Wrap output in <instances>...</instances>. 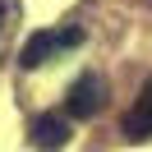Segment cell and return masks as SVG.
I'll return each mask as SVG.
<instances>
[{
	"label": "cell",
	"mask_w": 152,
	"mask_h": 152,
	"mask_svg": "<svg viewBox=\"0 0 152 152\" xmlns=\"http://www.w3.org/2000/svg\"><path fill=\"white\" fill-rule=\"evenodd\" d=\"M83 42V28H37V32H28V42L19 46V65L23 69H42L56 51H69V46H78Z\"/></svg>",
	"instance_id": "1"
},
{
	"label": "cell",
	"mask_w": 152,
	"mask_h": 152,
	"mask_svg": "<svg viewBox=\"0 0 152 152\" xmlns=\"http://www.w3.org/2000/svg\"><path fill=\"white\" fill-rule=\"evenodd\" d=\"M102 102H106L102 74H78L74 88H69V97H65V115L69 120H92V115L102 111Z\"/></svg>",
	"instance_id": "2"
},
{
	"label": "cell",
	"mask_w": 152,
	"mask_h": 152,
	"mask_svg": "<svg viewBox=\"0 0 152 152\" xmlns=\"http://www.w3.org/2000/svg\"><path fill=\"white\" fill-rule=\"evenodd\" d=\"M32 143H37L42 152L65 148V143H69V115H65V111H46V115H37V120H32Z\"/></svg>",
	"instance_id": "3"
},
{
	"label": "cell",
	"mask_w": 152,
	"mask_h": 152,
	"mask_svg": "<svg viewBox=\"0 0 152 152\" xmlns=\"http://www.w3.org/2000/svg\"><path fill=\"white\" fill-rule=\"evenodd\" d=\"M124 138H152V78L143 83V92H138V102H134V111L124 115Z\"/></svg>",
	"instance_id": "4"
},
{
	"label": "cell",
	"mask_w": 152,
	"mask_h": 152,
	"mask_svg": "<svg viewBox=\"0 0 152 152\" xmlns=\"http://www.w3.org/2000/svg\"><path fill=\"white\" fill-rule=\"evenodd\" d=\"M0 32H5V5H0Z\"/></svg>",
	"instance_id": "5"
}]
</instances>
